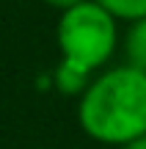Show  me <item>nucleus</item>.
<instances>
[{"label":"nucleus","instance_id":"1","mask_svg":"<svg viewBox=\"0 0 146 149\" xmlns=\"http://www.w3.org/2000/svg\"><path fill=\"white\" fill-rule=\"evenodd\" d=\"M77 122L88 138L124 146L146 135V72L113 66L97 74L77 102Z\"/></svg>","mask_w":146,"mask_h":149},{"label":"nucleus","instance_id":"2","mask_svg":"<svg viewBox=\"0 0 146 149\" xmlns=\"http://www.w3.org/2000/svg\"><path fill=\"white\" fill-rule=\"evenodd\" d=\"M116 44V17L108 14L97 0H86L75 8L61 11L58 47L64 53V61L55 72V86L66 94H83L94 80L91 74L113 58Z\"/></svg>","mask_w":146,"mask_h":149},{"label":"nucleus","instance_id":"3","mask_svg":"<svg viewBox=\"0 0 146 149\" xmlns=\"http://www.w3.org/2000/svg\"><path fill=\"white\" fill-rule=\"evenodd\" d=\"M124 53L130 66H138L146 72V17L130 25V31L124 36Z\"/></svg>","mask_w":146,"mask_h":149},{"label":"nucleus","instance_id":"4","mask_svg":"<svg viewBox=\"0 0 146 149\" xmlns=\"http://www.w3.org/2000/svg\"><path fill=\"white\" fill-rule=\"evenodd\" d=\"M108 14H113L116 19L135 22L146 17V0H97Z\"/></svg>","mask_w":146,"mask_h":149},{"label":"nucleus","instance_id":"5","mask_svg":"<svg viewBox=\"0 0 146 149\" xmlns=\"http://www.w3.org/2000/svg\"><path fill=\"white\" fill-rule=\"evenodd\" d=\"M47 6H53V8H61V11H66V8H75V6H80V3H86V0H44Z\"/></svg>","mask_w":146,"mask_h":149},{"label":"nucleus","instance_id":"6","mask_svg":"<svg viewBox=\"0 0 146 149\" xmlns=\"http://www.w3.org/2000/svg\"><path fill=\"white\" fill-rule=\"evenodd\" d=\"M121 149H146V135H143V138H138V141H132V144H124Z\"/></svg>","mask_w":146,"mask_h":149}]
</instances>
